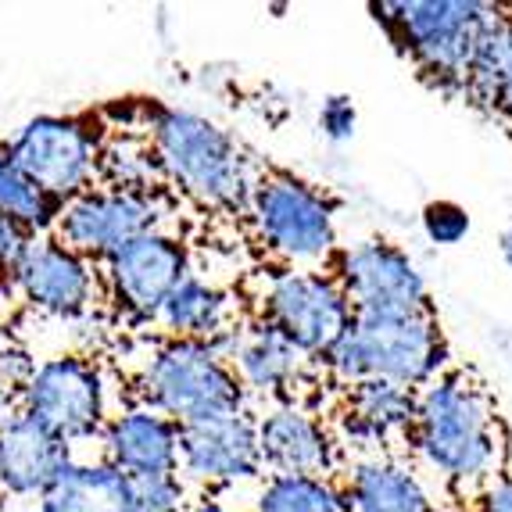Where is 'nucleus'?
<instances>
[{
    "instance_id": "obj_1",
    "label": "nucleus",
    "mask_w": 512,
    "mask_h": 512,
    "mask_svg": "<svg viewBox=\"0 0 512 512\" xmlns=\"http://www.w3.org/2000/svg\"><path fill=\"white\" fill-rule=\"evenodd\" d=\"M412 441L441 477L473 484L502 466V427L470 376L448 373L416 394Z\"/></svg>"
},
{
    "instance_id": "obj_2",
    "label": "nucleus",
    "mask_w": 512,
    "mask_h": 512,
    "mask_svg": "<svg viewBox=\"0 0 512 512\" xmlns=\"http://www.w3.org/2000/svg\"><path fill=\"white\" fill-rule=\"evenodd\" d=\"M147 129V144L158 158L165 183L180 187L201 205L248 208L258 180L244 147L219 122L187 108H151Z\"/></svg>"
},
{
    "instance_id": "obj_3",
    "label": "nucleus",
    "mask_w": 512,
    "mask_h": 512,
    "mask_svg": "<svg viewBox=\"0 0 512 512\" xmlns=\"http://www.w3.org/2000/svg\"><path fill=\"white\" fill-rule=\"evenodd\" d=\"M330 373L344 384L387 380L398 387H427L448 362L441 323L423 316H355L344 337L323 355Z\"/></svg>"
},
{
    "instance_id": "obj_4",
    "label": "nucleus",
    "mask_w": 512,
    "mask_h": 512,
    "mask_svg": "<svg viewBox=\"0 0 512 512\" xmlns=\"http://www.w3.org/2000/svg\"><path fill=\"white\" fill-rule=\"evenodd\" d=\"M144 405L169 416L176 427L244 412L248 391L212 341H169L140 373Z\"/></svg>"
},
{
    "instance_id": "obj_5",
    "label": "nucleus",
    "mask_w": 512,
    "mask_h": 512,
    "mask_svg": "<svg viewBox=\"0 0 512 512\" xmlns=\"http://www.w3.org/2000/svg\"><path fill=\"white\" fill-rule=\"evenodd\" d=\"M373 11L441 90L466 94L477 36L498 8L477 0H402L373 4Z\"/></svg>"
},
{
    "instance_id": "obj_6",
    "label": "nucleus",
    "mask_w": 512,
    "mask_h": 512,
    "mask_svg": "<svg viewBox=\"0 0 512 512\" xmlns=\"http://www.w3.org/2000/svg\"><path fill=\"white\" fill-rule=\"evenodd\" d=\"M248 208L258 240L283 262H323L337 248L333 205L298 176H258Z\"/></svg>"
},
{
    "instance_id": "obj_7",
    "label": "nucleus",
    "mask_w": 512,
    "mask_h": 512,
    "mask_svg": "<svg viewBox=\"0 0 512 512\" xmlns=\"http://www.w3.org/2000/svg\"><path fill=\"white\" fill-rule=\"evenodd\" d=\"M11 162L26 172L43 194L65 205L86 194L97 180L101 165V140L90 122L72 115H36L4 140Z\"/></svg>"
},
{
    "instance_id": "obj_8",
    "label": "nucleus",
    "mask_w": 512,
    "mask_h": 512,
    "mask_svg": "<svg viewBox=\"0 0 512 512\" xmlns=\"http://www.w3.org/2000/svg\"><path fill=\"white\" fill-rule=\"evenodd\" d=\"M18 412L33 416L65 444L101 437L108 423L104 373L86 355H54L36 362L33 376L18 394Z\"/></svg>"
},
{
    "instance_id": "obj_9",
    "label": "nucleus",
    "mask_w": 512,
    "mask_h": 512,
    "mask_svg": "<svg viewBox=\"0 0 512 512\" xmlns=\"http://www.w3.org/2000/svg\"><path fill=\"white\" fill-rule=\"evenodd\" d=\"M351 319V301L344 298L341 283L326 273L283 269L262 294V323L280 330L305 359H323L344 337Z\"/></svg>"
},
{
    "instance_id": "obj_10",
    "label": "nucleus",
    "mask_w": 512,
    "mask_h": 512,
    "mask_svg": "<svg viewBox=\"0 0 512 512\" xmlns=\"http://www.w3.org/2000/svg\"><path fill=\"white\" fill-rule=\"evenodd\" d=\"M165 197L133 194V190H86V194L65 201L54 222V240L76 251L86 262H104L122 244L144 237L151 230H162Z\"/></svg>"
},
{
    "instance_id": "obj_11",
    "label": "nucleus",
    "mask_w": 512,
    "mask_h": 512,
    "mask_svg": "<svg viewBox=\"0 0 512 512\" xmlns=\"http://www.w3.org/2000/svg\"><path fill=\"white\" fill-rule=\"evenodd\" d=\"M355 316H423L430 312L427 280L398 244L359 240L337 251V273Z\"/></svg>"
},
{
    "instance_id": "obj_12",
    "label": "nucleus",
    "mask_w": 512,
    "mask_h": 512,
    "mask_svg": "<svg viewBox=\"0 0 512 512\" xmlns=\"http://www.w3.org/2000/svg\"><path fill=\"white\" fill-rule=\"evenodd\" d=\"M101 265L111 301L133 323H154L172 287L183 276H190V255L183 240L165 230H151L129 240Z\"/></svg>"
},
{
    "instance_id": "obj_13",
    "label": "nucleus",
    "mask_w": 512,
    "mask_h": 512,
    "mask_svg": "<svg viewBox=\"0 0 512 512\" xmlns=\"http://www.w3.org/2000/svg\"><path fill=\"white\" fill-rule=\"evenodd\" d=\"M258 423L248 409L180 427V470L201 484H240L262 473Z\"/></svg>"
},
{
    "instance_id": "obj_14",
    "label": "nucleus",
    "mask_w": 512,
    "mask_h": 512,
    "mask_svg": "<svg viewBox=\"0 0 512 512\" xmlns=\"http://www.w3.org/2000/svg\"><path fill=\"white\" fill-rule=\"evenodd\" d=\"M11 283L33 308L58 319L86 316L97 301V269L54 237H36Z\"/></svg>"
},
{
    "instance_id": "obj_15",
    "label": "nucleus",
    "mask_w": 512,
    "mask_h": 512,
    "mask_svg": "<svg viewBox=\"0 0 512 512\" xmlns=\"http://www.w3.org/2000/svg\"><path fill=\"white\" fill-rule=\"evenodd\" d=\"M76 462L72 444L26 412L0 416V491L11 498H43Z\"/></svg>"
},
{
    "instance_id": "obj_16",
    "label": "nucleus",
    "mask_w": 512,
    "mask_h": 512,
    "mask_svg": "<svg viewBox=\"0 0 512 512\" xmlns=\"http://www.w3.org/2000/svg\"><path fill=\"white\" fill-rule=\"evenodd\" d=\"M101 448L104 462L129 480L180 473V427L147 405L111 416L101 430Z\"/></svg>"
},
{
    "instance_id": "obj_17",
    "label": "nucleus",
    "mask_w": 512,
    "mask_h": 512,
    "mask_svg": "<svg viewBox=\"0 0 512 512\" xmlns=\"http://www.w3.org/2000/svg\"><path fill=\"white\" fill-rule=\"evenodd\" d=\"M212 348L230 362L240 387L255 394H283L301 380L305 355L294 348L280 330L255 319V323H233L212 341Z\"/></svg>"
},
{
    "instance_id": "obj_18",
    "label": "nucleus",
    "mask_w": 512,
    "mask_h": 512,
    "mask_svg": "<svg viewBox=\"0 0 512 512\" xmlns=\"http://www.w3.org/2000/svg\"><path fill=\"white\" fill-rule=\"evenodd\" d=\"M258 423V448L269 470L287 477H319L333 470V437L316 416L283 405L265 412Z\"/></svg>"
},
{
    "instance_id": "obj_19",
    "label": "nucleus",
    "mask_w": 512,
    "mask_h": 512,
    "mask_svg": "<svg viewBox=\"0 0 512 512\" xmlns=\"http://www.w3.org/2000/svg\"><path fill=\"white\" fill-rule=\"evenodd\" d=\"M344 434L362 444H391L398 437H412L416 423V391L387 380H359L348 384L341 412Z\"/></svg>"
},
{
    "instance_id": "obj_20",
    "label": "nucleus",
    "mask_w": 512,
    "mask_h": 512,
    "mask_svg": "<svg viewBox=\"0 0 512 512\" xmlns=\"http://www.w3.org/2000/svg\"><path fill=\"white\" fill-rule=\"evenodd\" d=\"M154 323L162 326L172 341H215L222 330L233 326L230 298L215 283L190 273L172 287Z\"/></svg>"
},
{
    "instance_id": "obj_21",
    "label": "nucleus",
    "mask_w": 512,
    "mask_h": 512,
    "mask_svg": "<svg viewBox=\"0 0 512 512\" xmlns=\"http://www.w3.org/2000/svg\"><path fill=\"white\" fill-rule=\"evenodd\" d=\"M341 498L348 512H434L423 484L405 466L387 459L359 462Z\"/></svg>"
},
{
    "instance_id": "obj_22",
    "label": "nucleus",
    "mask_w": 512,
    "mask_h": 512,
    "mask_svg": "<svg viewBox=\"0 0 512 512\" xmlns=\"http://www.w3.org/2000/svg\"><path fill=\"white\" fill-rule=\"evenodd\" d=\"M40 512H129L133 487L129 477L111 470L108 462H72L69 473L47 491Z\"/></svg>"
},
{
    "instance_id": "obj_23",
    "label": "nucleus",
    "mask_w": 512,
    "mask_h": 512,
    "mask_svg": "<svg viewBox=\"0 0 512 512\" xmlns=\"http://www.w3.org/2000/svg\"><path fill=\"white\" fill-rule=\"evenodd\" d=\"M61 205L43 194L26 172L11 162L8 147L0 144V215L15 219L18 226H26L33 237H43L47 230H54Z\"/></svg>"
},
{
    "instance_id": "obj_24",
    "label": "nucleus",
    "mask_w": 512,
    "mask_h": 512,
    "mask_svg": "<svg viewBox=\"0 0 512 512\" xmlns=\"http://www.w3.org/2000/svg\"><path fill=\"white\" fill-rule=\"evenodd\" d=\"M97 180L108 190H133V194H158L165 183L151 144H140V140H111V144H104Z\"/></svg>"
},
{
    "instance_id": "obj_25",
    "label": "nucleus",
    "mask_w": 512,
    "mask_h": 512,
    "mask_svg": "<svg viewBox=\"0 0 512 512\" xmlns=\"http://www.w3.org/2000/svg\"><path fill=\"white\" fill-rule=\"evenodd\" d=\"M255 512H348L341 491L319 477L273 473L258 491Z\"/></svg>"
},
{
    "instance_id": "obj_26",
    "label": "nucleus",
    "mask_w": 512,
    "mask_h": 512,
    "mask_svg": "<svg viewBox=\"0 0 512 512\" xmlns=\"http://www.w3.org/2000/svg\"><path fill=\"white\" fill-rule=\"evenodd\" d=\"M129 487H133L129 512H183L187 509V487H183L180 473L129 480Z\"/></svg>"
},
{
    "instance_id": "obj_27",
    "label": "nucleus",
    "mask_w": 512,
    "mask_h": 512,
    "mask_svg": "<svg viewBox=\"0 0 512 512\" xmlns=\"http://www.w3.org/2000/svg\"><path fill=\"white\" fill-rule=\"evenodd\" d=\"M423 222V233H427L430 244H441V248H452L459 240H466V233L473 230V219L470 212L455 201H430L419 215Z\"/></svg>"
},
{
    "instance_id": "obj_28",
    "label": "nucleus",
    "mask_w": 512,
    "mask_h": 512,
    "mask_svg": "<svg viewBox=\"0 0 512 512\" xmlns=\"http://www.w3.org/2000/svg\"><path fill=\"white\" fill-rule=\"evenodd\" d=\"M319 129H323V137L330 144H344V140L355 137V129H359V111L351 104V97L344 94H333L323 101L319 108Z\"/></svg>"
},
{
    "instance_id": "obj_29",
    "label": "nucleus",
    "mask_w": 512,
    "mask_h": 512,
    "mask_svg": "<svg viewBox=\"0 0 512 512\" xmlns=\"http://www.w3.org/2000/svg\"><path fill=\"white\" fill-rule=\"evenodd\" d=\"M33 244H36V237L26 226H18L15 219H4V215H0V276H4V280L15 276V269L26 262Z\"/></svg>"
},
{
    "instance_id": "obj_30",
    "label": "nucleus",
    "mask_w": 512,
    "mask_h": 512,
    "mask_svg": "<svg viewBox=\"0 0 512 512\" xmlns=\"http://www.w3.org/2000/svg\"><path fill=\"white\" fill-rule=\"evenodd\" d=\"M484 108L502 111L512 119V15H509V33H505L502 54L495 61V76H491V90H487Z\"/></svg>"
},
{
    "instance_id": "obj_31",
    "label": "nucleus",
    "mask_w": 512,
    "mask_h": 512,
    "mask_svg": "<svg viewBox=\"0 0 512 512\" xmlns=\"http://www.w3.org/2000/svg\"><path fill=\"white\" fill-rule=\"evenodd\" d=\"M480 512H512V477H498L487 484Z\"/></svg>"
},
{
    "instance_id": "obj_32",
    "label": "nucleus",
    "mask_w": 512,
    "mask_h": 512,
    "mask_svg": "<svg viewBox=\"0 0 512 512\" xmlns=\"http://www.w3.org/2000/svg\"><path fill=\"white\" fill-rule=\"evenodd\" d=\"M183 512H233V509H226V505H219V502H197V505H187Z\"/></svg>"
},
{
    "instance_id": "obj_33",
    "label": "nucleus",
    "mask_w": 512,
    "mask_h": 512,
    "mask_svg": "<svg viewBox=\"0 0 512 512\" xmlns=\"http://www.w3.org/2000/svg\"><path fill=\"white\" fill-rule=\"evenodd\" d=\"M15 402H18V394L11 391L8 384H0V412H8V409H11V405H15Z\"/></svg>"
},
{
    "instance_id": "obj_34",
    "label": "nucleus",
    "mask_w": 512,
    "mask_h": 512,
    "mask_svg": "<svg viewBox=\"0 0 512 512\" xmlns=\"http://www.w3.org/2000/svg\"><path fill=\"white\" fill-rule=\"evenodd\" d=\"M502 258H505V265L512 269V226L502 233Z\"/></svg>"
},
{
    "instance_id": "obj_35",
    "label": "nucleus",
    "mask_w": 512,
    "mask_h": 512,
    "mask_svg": "<svg viewBox=\"0 0 512 512\" xmlns=\"http://www.w3.org/2000/svg\"><path fill=\"white\" fill-rule=\"evenodd\" d=\"M4 283H8V280H4V276H0V287H4Z\"/></svg>"
}]
</instances>
